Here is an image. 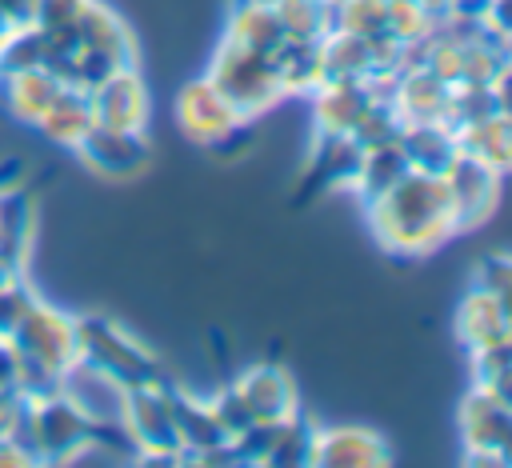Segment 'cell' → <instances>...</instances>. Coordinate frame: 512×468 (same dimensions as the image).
I'll return each mask as SVG.
<instances>
[{
  "label": "cell",
  "mask_w": 512,
  "mask_h": 468,
  "mask_svg": "<svg viewBox=\"0 0 512 468\" xmlns=\"http://www.w3.org/2000/svg\"><path fill=\"white\" fill-rule=\"evenodd\" d=\"M368 208L372 232L388 252H404V256H424L432 248H440L448 236H456V220H452V204L444 192V176H428V172H404L384 196H376Z\"/></svg>",
  "instance_id": "cell-1"
},
{
  "label": "cell",
  "mask_w": 512,
  "mask_h": 468,
  "mask_svg": "<svg viewBox=\"0 0 512 468\" xmlns=\"http://www.w3.org/2000/svg\"><path fill=\"white\" fill-rule=\"evenodd\" d=\"M16 352V388L44 396L60 388V376L76 364V316H64L36 300V308L8 336Z\"/></svg>",
  "instance_id": "cell-2"
},
{
  "label": "cell",
  "mask_w": 512,
  "mask_h": 468,
  "mask_svg": "<svg viewBox=\"0 0 512 468\" xmlns=\"http://www.w3.org/2000/svg\"><path fill=\"white\" fill-rule=\"evenodd\" d=\"M76 360L104 372L120 388H140V384L164 380L156 356L108 316H76Z\"/></svg>",
  "instance_id": "cell-3"
},
{
  "label": "cell",
  "mask_w": 512,
  "mask_h": 468,
  "mask_svg": "<svg viewBox=\"0 0 512 468\" xmlns=\"http://www.w3.org/2000/svg\"><path fill=\"white\" fill-rule=\"evenodd\" d=\"M208 80L224 92V100L244 116V120H256L260 112H268L284 92H280V80H276V68H272V52H256V48H244L236 40H220L212 64H208Z\"/></svg>",
  "instance_id": "cell-4"
},
{
  "label": "cell",
  "mask_w": 512,
  "mask_h": 468,
  "mask_svg": "<svg viewBox=\"0 0 512 468\" xmlns=\"http://www.w3.org/2000/svg\"><path fill=\"white\" fill-rule=\"evenodd\" d=\"M176 120L188 140H196L220 156L236 144H252V120H244L208 76L188 80L176 92Z\"/></svg>",
  "instance_id": "cell-5"
},
{
  "label": "cell",
  "mask_w": 512,
  "mask_h": 468,
  "mask_svg": "<svg viewBox=\"0 0 512 468\" xmlns=\"http://www.w3.org/2000/svg\"><path fill=\"white\" fill-rule=\"evenodd\" d=\"M120 424L132 440V448L140 452V460H188L184 444L176 436V420H172V400H168V384H140L124 392V408H120Z\"/></svg>",
  "instance_id": "cell-6"
},
{
  "label": "cell",
  "mask_w": 512,
  "mask_h": 468,
  "mask_svg": "<svg viewBox=\"0 0 512 468\" xmlns=\"http://www.w3.org/2000/svg\"><path fill=\"white\" fill-rule=\"evenodd\" d=\"M460 436L468 460L476 464H512V408L476 384L460 404Z\"/></svg>",
  "instance_id": "cell-7"
},
{
  "label": "cell",
  "mask_w": 512,
  "mask_h": 468,
  "mask_svg": "<svg viewBox=\"0 0 512 468\" xmlns=\"http://www.w3.org/2000/svg\"><path fill=\"white\" fill-rule=\"evenodd\" d=\"M444 192H448V204H452L456 232H468V228H476L492 216L496 196H500V172L488 168L484 160L460 152L456 164L444 172Z\"/></svg>",
  "instance_id": "cell-8"
},
{
  "label": "cell",
  "mask_w": 512,
  "mask_h": 468,
  "mask_svg": "<svg viewBox=\"0 0 512 468\" xmlns=\"http://www.w3.org/2000/svg\"><path fill=\"white\" fill-rule=\"evenodd\" d=\"M72 152L92 172H100L108 180H128V176L144 172V164H148V140L136 128H104V124H92Z\"/></svg>",
  "instance_id": "cell-9"
},
{
  "label": "cell",
  "mask_w": 512,
  "mask_h": 468,
  "mask_svg": "<svg viewBox=\"0 0 512 468\" xmlns=\"http://www.w3.org/2000/svg\"><path fill=\"white\" fill-rule=\"evenodd\" d=\"M88 104H92V120H96V124L144 132V120H148V92H144V80L136 76V68H120V72L104 76L100 84H92V88H88Z\"/></svg>",
  "instance_id": "cell-10"
},
{
  "label": "cell",
  "mask_w": 512,
  "mask_h": 468,
  "mask_svg": "<svg viewBox=\"0 0 512 468\" xmlns=\"http://www.w3.org/2000/svg\"><path fill=\"white\" fill-rule=\"evenodd\" d=\"M448 96H452V84H444L436 72H428L416 60H408L388 88V100L396 104L404 124H420V120H444L448 124Z\"/></svg>",
  "instance_id": "cell-11"
},
{
  "label": "cell",
  "mask_w": 512,
  "mask_h": 468,
  "mask_svg": "<svg viewBox=\"0 0 512 468\" xmlns=\"http://www.w3.org/2000/svg\"><path fill=\"white\" fill-rule=\"evenodd\" d=\"M312 464L320 468H380L388 464V448L372 428H316V444H312Z\"/></svg>",
  "instance_id": "cell-12"
},
{
  "label": "cell",
  "mask_w": 512,
  "mask_h": 468,
  "mask_svg": "<svg viewBox=\"0 0 512 468\" xmlns=\"http://www.w3.org/2000/svg\"><path fill=\"white\" fill-rule=\"evenodd\" d=\"M372 96H376V92H372V84H364V80H324V84L312 92L316 136H348Z\"/></svg>",
  "instance_id": "cell-13"
},
{
  "label": "cell",
  "mask_w": 512,
  "mask_h": 468,
  "mask_svg": "<svg viewBox=\"0 0 512 468\" xmlns=\"http://www.w3.org/2000/svg\"><path fill=\"white\" fill-rule=\"evenodd\" d=\"M400 152L408 160L412 172H428V176H444L456 156H460V140L456 128L444 120H420V124H404L400 128Z\"/></svg>",
  "instance_id": "cell-14"
},
{
  "label": "cell",
  "mask_w": 512,
  "mask_h": 468,
  "mask_svg": "<svg viewBox=\"0 0 512 468\" xmlns=\"http://www.w3.org/2000/svg\"><path fill=\"white\" fill-rule=\"evenodd\" d=\"M236 392L240 400L248 404L252 420H264V424H276L284 416L296 412V384L284 368L276 364H256L248 368L240 380H236Z\"/></svg>",
  "instance_id": "cell-15"
},
{
  "label": "cell",
  "mask_w": 512,
  "mask_h": 468,
  "mask_svg": "<svg viewBox=\"0 0 512 468\" xmlns=\"http://www.w3.org/2000/svg\"><path fill=\"white\" fill-rule=\"evenodd\" d=\"M60 88H64V80H56L44 64L4 72L0 76V108L20 124H40V116L48 112V104L56 100Z\"/></svg>",
  "instance_id": "cell-16"
},
{
  "label": "cell",
  "mask_w": 512,
  "mask_h": 468,
  "mask_svg": "<svg viewBox=\"0 0 512 468\" xmlns=\"http://www.w3.org/2000/svg\"><path fill=\"white\" fill-rule=\"evenodd\" d=\"M168 400H172L176 436H180L184 456H188L192 464H196L204 452H212V448H220V444L228 440V432L220 428V420H216V412H212L208 400H196V396H188V392H180V388H172V384H168Z\"/></svg>",
  "instance_id": "cell-17"
},
{
  "label": "cell",
  "mask_w": 512,
  "mask_h": 468,
  "mask_svg": "<svg viewBox=\"0 0 512 468\" xmlns=\"http://www.w3.org/2000/svg\"><path fill=\"white\" fill-rule=\"evenodd\" d=\"M456 336H460V344H464L468 352H480V348H488V344L512 336V324H508V316L500 312V304H496L480 284H472L468 296H464L460 308H456Z\"/></svg>",
  "instance_id": "cell-18"
},
{
  "label": "cell",
  "mask_w": 512,
  "mask_h": 468,
  "mask_svg": "<svg viewBox=\"0 0 512 468\" xmlns=\"http://www.w3.org/2000/svg\"><path fill=\"white\" fill-rule=\"evenodd\" d=\"M272 68H276V80H280V92H316L324 84V52H320V40H292L284 36L272 52Z\"/></svg>",
  "instance_id": "cell-19"
},
{
  "label": "cell",
  "mask_w": 512,
  "mask_h": 468,
  "mask_svg": "<svg viewBox=\"0 0 512 468\" xmlns=\"http://www.w3.org/2000/svg\"><path fill=\"white\" fill-rule=\"evenodd\" d=\"M96 120H92V104H88V88H76V84H64L60 92H56V100L48 104V112L40 116V132L52 140V144H60V148H76L80 144V136L92 128Z\"/></svg>",
  "instance_id": "cell-20"
},
{
  "label": "cell",
  "mask_w": 512,
  "mask_h": 468,
  "mask_svg": "<svg viewBox=\"0 0 512 468\" xmlns=\"http://www.w3.org/2000/svg\"><path fill=\"white\" fill-rule=\"evenodd\" d=\"M360 164V144L352 136H316V148L304 168L308 188H332V184H352Z\"/></svg>",
  "instance_id": "cell-21"
},
{
  "label": "cell",
  "mask_w": 512,
  "mask_h": 468,
  "mask_svg": "<svg viewBox=\"0 0 512 468\" xmlns=\"http://www.w3.org/2000/svg\"><path fill=\"white\" fill-rule=\"evenodd\" d=\"M456 140H460V152L484 160L488 168H496V172L512 168V116L492 112V116H484L476 124L456 128Z\"/></svg>",
  "instance_id": "cell-22"
},
{
  "label": "cell",
  "mask_w": 512,
  "mask_h": 468,
  "mask_svg": "<svg viewBox=\"0 0 512 468\" xmlns=\"http://www.w3.org/2000/svg\"><path fill=\"white\" fill-rule=\"evenodd\" d=\"M408 172V160L400 152V144H372V148H360V164H356V176H352V188L364 204H372L376 196H384L400 176Z\"/></svg>",
  "instance_id": "cell-23"
},
{
  "label": "cell",
  "mask_w": 512,
  "mask_h": 468,
  "mask_svg": "<svg viewBox=\"0 0 512 468\" xmlns=\"http://www.w3.org/2000/svg\"><path fill=\"white\" fill-rule=\"evenodd\" d=\"M228 40L256 48V52H276V44L284 40V24L276 16L272 4H256V0H236L232 16H228Z\"/></svg>",
  "instance_id": "cell-24"
},
{
  "label": "cell",
  "mask_w": 512,
  "mask_h": 468,
  "mask_svg": "<svg viewBox=\"0 0 512 468\" xmlns=\"http://www.w3.org/2000/svg\"><path fill=\"white\" fill-rule=\"evenodd\" d=\"M312 444H316V428L312 420L296 408L292 416L276 420L272 424V440H268V452H264V464H288V468H300V464H312Z\"/></svg>",
  "instance_id": "cell-25"
},
{
  "label": "cell",
  "mask_w": 512,
  "mask_h": 468,
  "mask_svg": "<svg viewBox=\"0 0 512 468\" xmlns=\"http://www.w3.org/2000/svg\"><path fill=\"white\" fill-rule=\"evenodd\" d=\"M272 8L292 40H324L332 28V0H276Z\"/></svg>",
  "instance_id": "cell-26"
},
{
  "label": "cell",
  "mask_w": 512,
  "mask_h": 468,
  "mask_svg": "<svg viewBox=\"0 0 512 468\" xmlns=\"http://www.w3.org/2000/svg\"><path fill=\"white\" fill-rule=\"evenodd\" d=\"M400 128H404V120H400L396 104H392L388 96H372L348 136H352L360 148H372V144H392V140H400Z\"/></svg>",
  "instance_id": "cell-27"
},
{
  "label": "cell",
  "mask_w": 512,
  "mask_h": 468,
  "mask_svg": "<svg viewBox=\"0 0 512 468\" xmlns=\"http://www.w3.org/2000/svg\"><path fill=\"white\" fill-rule=\"evenodd\" d=\"M44 32L36 24H12L0 36V76L4 72H20V68H40L44 64Z\"/></svg>",
  "instance_id": "cell-28"
},
{
  "label": "cell",
  "mask_w": 512,
  "mask_h": 468,
  "mask_svg": "<svg viewBox=\"0 0 512 468\" xmlns=\"http://www.w3.org/2000/svg\"><path fill=\"white\" fill-rule=\"evenodd\" d=\"M436 16L428 8H420L416 0H384V32L400 44H420L432 32Z\"/></svg>",
  "instance_id": "cell-29"
},
{
  "label": "cell",
  "mask_w": 512,
  "mask_h": 468,
  "mask_svg": "<svg viewBox=\"0 0 512 468\" xmlns=\"http://www.w3.org/2000/svg\"><path fill=\"white\" fill-rule=\"evenodd\" d=\"M492 112H500L492 84H452V96H448V124L452 128L476 124V120H484Z\"/></svg>",
  "instance_id": "cell-30"
},
{
  "label": "cell",
  "mask_w": 512,
  "mask_h": 468,
  "mask_svg": "<svg viewBox=\"0 0 512 468\" xmlns=\"http://www.w3.org/2000/svg\"><path fill=\"white\" fill-rule=\"evenodd\" d=\"M332 28H348L356 36H388L384 32V0H336Z\"/></svg>",
  "instance_id": "cell-31"
},
{
  "label": "cell",
  "mask_w": 512,
  "mask_h": 468,
  "mask_svg": "<svg viewBox=\"0 0 512 468\" xmlns=\"http://www.w3.org/2000/svg\"><path fill=\"white\" fill-rule=\"evenodd\" d=\"M476 284L500 304V312H504L508 324H512V252H492V256H484L480 268H476Z\"/></svg>",
  "instance_id": "cell-32"
},
{
  "label": "cell",
  "mask_w": 512,
  "mask_h": 468,
  "mask_svg": "<svg viewBox=\"0 0 512 468\" xmlns=\"http://www.w3.org/2000/svg\"><path fill=\"white\" fill-rule=\"evenodd\" d=\"M32 308H36V292H32L20 276L4 280V284H0V340H8V336L16 332V324H20Z\"/></svg>",
  "instance_id": "cell-33"
},
{
  "label": "cell",
  "mask_w": 512,
  "mask_h": 468,
  "mask_svg": "<svg viewBox=\"0 0 512 468\" xmlns=\"http://www.w3.org/2000/svg\"><path fill=\"white\" fill-rule=\"evenodd\" d=\"M84 8H88V0H32L28 24H36L44 36H52V32L72 28Z\"/></svg>",
  "instance_id": "cell-34"
},
{
  "label": "cell",
  "mask_w": 512,
  "mask_h": 468,
  "mask_svg": "<svg viewBox=\"0 0 512 468\" xmlns=\"http://www.w3.org/2000/svg\"><path fill=\"white\" fill-rule=\"evenodd\" d=\"M208 404H212V412H216V420H220V428L228 432V440H232L236 432H244L248 424H256V420H252V412H248V404L240 400V392H236V384H228L224 392H216V396H212Z\"/></svg>",
  "instance_id": "cell-35"
},
{
  "label": "cell",
  "mask_w": 512,
  "mask_h": 468,
  "mask_svg": "<svg viewBox=\"0 0 512 468\" xmlns=\"http://www.w3.org/2000/svg\"><path fill=\"white\" fill-rule=\"evenodd\" d=\"M508 368H512V336H504V340L472 352V376H476V384H484V380H492L496 372H508Z\"/></svg>",
  "instance_id": "cell-36"
},
{
  "label": "cell",
  "mask_w": 512,
  "mask_h": 468,
  "mask_svg": "<svg viewBox=\"0 0 512 468\" xmlns=\"http://www.w3.org/2000/svg\"><path fill=\"white\" fill-rule=\"evenodd\" d=\"M24 392L16 388V384H0V436H8L12 428H16V420H20V412H24Z\"/></svg>",
  "instance_id": "cell-37"
},
{
  "label": "cell",
  "mask_w": 512,
  "mask_h": 468,
  "mask_svg": "<svg viewBox=\"0 0 512 468\" xmlns=\"http://www.w3.org/2000/svg\"><path fill=\"white\" fill-rule=\"evenodd\" d=\"M484 28L500 36L504 44H512V0H492L484 12Z\"/></svg>",
  "instance_id": "cell-38"
},
{
  "label": "cell",
  "mask_w": 512,
  "mask_h": 468,
  "mask_svg": "<svg viewBox=\"0 0 512 468\" xmlns=\"http://www.w3.org/2000/svg\"><path fill=\"white\" fill-rule=\"evenodd\" d=\"M488 4H492V0H448L444 16H448V20H472V24H484Z\"/></svg>",
  "instance_id": "cell-39"
},
{
  "label": "cell",
  "mask_w": 512,
  "mask_h": 468,
  "mask_svg": "<svg viewBox=\"0 0 512 468\" xmlns=\"http://www.w3.org/2000/svg\"><path fill=\"white\" fill-rule=\"evenodd\" d=\"M492 92H496V108H500L504 116H512V56H508V64L500 68V76L492 80Z\"/></svg>",
  "instance_id": "cell-40"
},
{
  "label": "cell",
  "mask_w": 512,
  "mask_h": 468,
  "mask_svg": "<svg viewBox=\"0 0 512 468\" xmlns=\"http://www.w3.org/2000/svg\"><path fill=\"white\" fill-rule=\"evenodd\" d=\"M32 12V0H0V36L12 28V24H24Z\"/></svg>",
  "instance_id": "cell-41"
},
{
  "label": "cell",
  "mask_w": 512,
  "mask_h": 468,
  "mask_svg": "<svg viewBox=\"0 0 512 468\" xmlns=\"http://www.w3.org/2000/svg\"><path fill=\"white\" fill-rule=\"evenodd\" d=\"M416 4H420V8H428L436 20H440V16H444V8H448V0H416Z\"/></svg>",
  "instance_id": "cell-42"
},
{
  "label": "cell",
  "mask_w": 512,
  "mask_h": 468,
  "mask_svg": "<svg viewBox=\"0 0 512 468\" xmlns=\"http://www.w3.org/2000/svg\"><path fill=\"white\" fill-rule=\"evenodd\" d=\"M256 4H276V0H256Z\"/></svg>",
  "instance_id": "cell-43"
}]
</instances>
